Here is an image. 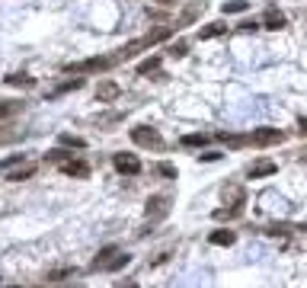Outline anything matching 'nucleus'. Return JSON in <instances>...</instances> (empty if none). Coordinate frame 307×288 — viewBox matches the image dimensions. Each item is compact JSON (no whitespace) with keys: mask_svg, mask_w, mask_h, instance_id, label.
<instances>
[{"mask_svg":"<svg viewBox=\"0 0 307 288\" xmlns=\"http://www.w3.org/2000/svg\"><path fill=\"white\" fill-rule=\"evenodd\" d=\"M74 90H80V77H77V80H64V83H61V86H55V96L74 93Z\"/></svg>","mask_w":307,"mask_h":288,"instance_id":"nucleus-13","label":"nucleus"},{"mask_svg":"<svg viewBox=\"0 0 307 288\" xmlns=\"http://www.w3.org/2000/svg\"><path fill=\"white\" fill-rule=\"evenodd\" d=\"M212 243H218V247H231L234 243V231H212Z\"/></svg>","mask_w":307,"mask_h":288,"instance_id":"nucleus-12","label":"nucleus"},{"mask_svg":"<svg viewBox=\"0 0 307 288\" xmlns=\"http://www.w3.org/2000/svg\"><path fill=\"white\" fill-rule=\"evenodd\" d=\"M61 170H64L67 176H86V173H90V167H86L83 160H67V163H64V167H61Z\"/></svg>","mask_w":307,"mask_h":288,"instance_id":"nucleus-9","label":"nucleus"},{"mask_svg":"<svg viewBox=\"0 0 307 288\" xmlns=\"http://www.w3.org/2000/svg\"><path fill=\"white\" fill-rule=\"evenodd\" d=\"M272 173H275V160H256V163L250 167V176H253V179L272 176Z\"/></svg>","mask_w":307,"mask_h":288,"instance_id":"nucleus-7","label":"nucleus"},{"mask_svg":"<svg viewBox=\"0 0 307 288\" xmlns=\"http://www.w3.org/2000/svg\"><path fill=\"white\" fill-rule=\"evenodd\" d=\"M163 39H170V29H154L151 36H147V45H154V42H163Z\"/></svg>","mask_w":307,"mask_h":288,"instance_id":"nucleus-18","label":"nucleus"},{"mask_svg":"<svg viewBox=\"0 0 307 288\" xmlns=\"http://www.w3.org/2000/svg\"><path fill=\"white\" fill-rule=\"evenodd\" d=\"M128 263H131V253H116V256H112L103 269H109V272H119V269H125Z\"/></svg>","mask_w":307,"mask_h":288,"instance_id":"nucleus-10","label":"nucleus"},{"mask_svg":"<svg viewBox=\"0 0 307 288\" xmlns=\"http://www.w3.org/2000/svg\"><path fill=\"white\" fill-rule=\"evenodd\" d=\"M266 26H269V29H282V26H285V16H278V13H272Z\"/></svg>","mask_w":307,"mask_h":288,"instance_id":"nucleus-21","label":"nucleus"},{"mask_svg":"<svg viewBox=\"0 0 307 288\" xmlns=\"http://www.w3.org/2000/svg\"><path fill=\"white\" fill-rule=\"evenodd\" d=\"M23 160V154H13V157H4L0 160V170H10V167H16V163Z\"/></svg>","mask_w":307,"mask_h":288,"instance_id":"nucleus-20","label":"nucleus"},{"mask_svg":"<svg viewBox=\"0 0 307 288\" xmlns=\"http://www.w3.org/2000/svg\"><path fill=\"white\" fill-rule=\"evenodd\" d=\"M119 96V83H112V80H103L99 86H96V100L99 103H112Z\"/></svg>","mask_w":307,"mask_h":288,"instance_id":"nucleus-6","label":"nucleus"},{"mask_svg":"<svg viewBox=\"0 0 307 288\" xmlns=\"http://www.w3.org/2000/svg\"><path fill=\"white\" fill-rule=\"evenodd\" d=\"M61 144H67V147H83L80 138H71V135H61Z\"/></svg>","mask_w":307,"mask_h":288,"instance_id":"nucleus-22","label":"nucleus"},{"mask_svg":"<svg viewBox=\"0 0 307 288\" xmlns=\"http://www.w3.org/2000/svg\"><path fill=\"white\" fill-rule=\"evenodd\" d=\"M7 112H10V106H7V103H0V119H4Z\"/></svg>","mask_w":307,"mask_h":288,"instance_id":"nucleus-26","label":"nucleus"},{"mask_svg":"<svg viewBox=\"0 0 307 288\" xmlns=\"http://www.w3.org/2000/svg\"><path fill=\"white\" fill-rule=\"evenodd\" d=\"M224 32H227V23H212V26H201L198 36L201 39H215V36H224Z\"/></svg>","mask_w":307,"mask_h":288,"instance_id":"nucleus-11","label":"nucleus"},{"mask_svg":"<svg viewBox=\"0 0 307 288\" xmlns=\"http://www.w3.org/2000/svg\"><path fill=\"white\" fill-rule=\"evenodd\" d=\"M106 67H112V58H103V55H96V58H86V61H77V64H71L67 71L77 74V71H106Z\"/></svg>","mask_w":307,"mask_h":288,"instance_id":"nucleus-3","label":"nucleus"},{"mask_svg":"<svg viewBox=\"0 0 307 288\" xmlns=\"http://www.w3.org/2000/svg\"><path fill=\"white\" fill-rule=\"evenodd\" d=\"M282 132H278V128H256V132H253V141L256 144H278L282 141Z\"/></svg>","mask_w":307,"mask_h":288,"instance_id":"nucleus-5","label":"nucleus"},{"mask_svg":"<svg viewBox=\"0 0 307 288\" xmlns=\"http://www.w3.org/2000/svg\"><path fill=\"white\" fill-rule=\"evenodd\" d=\"M32 173H36V170H32V167H20V170H13V173H7V179H10V182H20V179H29V176H32Z\"/></svg>","mask_w":307,"mask_h":288,"instance_id":"nucleus-14","label":"nucleus"},{"mask_svg":"<svg viewBox=\"0 0 307 288\" xmlns=\"http://www.w3.org/2000/svg\"><path fill=\"white\" fill-rule=\"evenodd\" d=\"M112 163H116V170L125 173V176H135V173H141V160H138L135 154H116V157H112Z\"/></svg>","mask_w":307,"mask_h":288,"instance_id":"nucleus-2","label":"nucleus"},{"mask_svg":"<svg viewBox=\"0 0 307 288\" xmlns=\"http://www.w3.org/2000/svg\"><path fill=\"white\" fill-rule=\"evenodd\" d=\"M160 173H163V176H166V179H173V176H176V170H173V167H170V163H160Z\"/></svg>","mask_w":307,"mask_h":288,"instance_id":"nucleus-24","label":"nucleus"},{"mask_svg":"<svg viewBox=\"0 0 307 288\" xmlns=\"http://www.w3.org/2000/svg\"><path fill=\"white\" fill-rule=\"evenodd\" d=\"M154 4H160V7H173L176 0H154Z\"/></svg>","mask_w":307,"mask_h":288,"instance_id":"nucleus-25","label":"nucleus"},{"mask_svg":"<svg viewBox=\"0 0 307 288\" xmlns=\"http://www.w3.org/2000/svg\"><path fill=\"white\" fill-rule=\"evenodd\" d=\"M170 208H173V199H170V196H154L151 202H147V215H151L154 221H160Z\"/></svg>","mask_w":307,"mask_h":288,"instance_id":"nucleus-4","label":"nucleus"},{"mask_svg":"<svg viewBox=\"0 0 307 288\" xmlns=\"http://www.w3.org/2000/svg\"><path fill=\"white\" fill-rule=\"evenodd\" d=\"M131 141H135L138 147H160L163 144V138H160V132L157 128H151V125H135L131 128Z\"/></svg>","mask_w":307,"mask_h":288,"instance_id":"nucleus-1","label":"nucleus"},{"mask_svg":"<svg viewBox=\"0 0 307 288\" xmlns=\"http://www.w3.org/2000/svg\"><path fill=\"white\" fill-rule=\"evenodd\" d=\"M157 67H160V58H157V55H154V58H147V61H144V64H141V74H144V77H151V74L157 71Z\"/></svg>","mask_w":307,"mask_h":288,"instance_id":"nucleus-15","label":"nucleus"},{"mask_svg":"<svg viewBox=\"0 0 307 288\" xmlns=\"http://www.w3.org/2000/svg\"><path fill=\"white\" fill-rule=\"evenodd\" d=\"M45 160H48V163H51V160H55V163H67V151H48Z\"/></svg>","mask_w":307,"mask_h":288,"instance_id":"nucleus-19","label":"nucleus"},{"mask_svg":"<svg viewBox=\"0 0 307 288\" xmlns=\"http://www.w3.org/2000/svg\"><path fill=\"white\" fill-rule=\"evenodd\" d=\"M243 10H247V4H243V0H227V4H224V13H227V16H231V13H243Z\"/></svg>","mask_w":307,"mask_h":288,"instance_id":"nucleus-16","label":"nucleus"},{"mask_svg":"<svg viewBox=\"0 0 307 288\" xmlns=\"http://www.w3.org/2000/svg\"><path fill=\"white\" fill-rule=\"evenodd\" d=\"M179 144H182V147H208V144H212V135H205V132L186 135V138H179Z\"/></svg>","mask_w":307,"mask_h":288,"instance_id":"nucleus-8","label":"nucleus"},{"mask_svg":"<svg viewBox=\"0 0 307 288\" xmlns=\"http://www.w3.org/2000/svg\"><path fill=\"white\" fill-rule=\"evenodd\" d=\"M186 51H189V48H186V42H179V45H170V55H173V58H182Z\"/></svg>","mask_w":307,"mask_h":288,"instance_id":"nucleus-23","label":"nucleus"},{"mask_svg":"<svg viewBox=\"0 0 307 288\" xmlns=\"http://www.w3.org/2000/svg\"><path fill=\"white\" fill-rule=\"evenodd\" d=\"M7 83H13V86H32V77H26V74H13V77H7Z\"/></svg>","mask_w":307,"mask_h":288,"instance_id":"nucleus-17","label":"nucleus"}]
</instances>
